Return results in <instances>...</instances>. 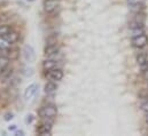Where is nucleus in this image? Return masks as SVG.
<instances>
[{
    "mask_svg": "<svg viewBox=\"0 0 148 136\" xmlns=\"http://www.w3.org/2000/svg\"><path fill=\"white\" fill-rule=\"evenodd\" d=\"M38 114L40 118H44V119H53L58 114V109L54 105H45L39 109Z\"/></svg>",
    "mask_w": 148,
    "mask_h": 136,
    "instance_id": "f257e3e1",
    "label": "nucleus"
},
{
    "mask_svg": "<svg viewBox=\"0 0 148 136\" xmlns=\"http://www.w3.org/2000/svg\"><path fill=\"white\" fill-rule=\"evenodd\" d=\"M22 54H23V58H24V61L28 62V63L34 62L35 58H36L35 49H34V47L30 46V45H25V46L23 47V52H22Z\"/></svg>",
    "mask_w": 148,
    "mask_h": 136,
    "instance_id": "f03ea898",
    "label": "nucleus"
},
{
    "mask_svg": "<svg viewBox=\"0 0 148 136\" xmlns=\"http://www.w3.org/2000/svg\"><path fill=\"white\" fill-rule=\"evenodd\" d=\"M131 42H132V46L133 47H136V48H144V47H146L148 44V37L146 34H140V35H137V37H133L132 38V40H131Z\"/></svg>",
    "mask_w": 148,
    "mask_h": 136,
    "instance_id": "7ed1b4c3",
    "label": "nucleus"
},
{
    "mask_svg": "<svg viewBox=\"0 0 148 136\" xmlns=\"http://www.w3.org/2000/svg\"><path fill=\"white\" fill-rule=\"evenodd\" d=\"M60 6L59 0H45L44 1V10L47 14H52L54 13Z\"/></svg>",
    "mask_w": 148,
    "mask_h": 136,
    "instance_id": "20e7f679",
    "label": "nucleus"
},
{
    "mask_svg": "<svg viewBox=\"0 0 148 136\" xmlns=\"http://www.w3.org/2000/svg\"><path fill=\"white\" fill-rule=\"evenodd\" d=\"M47 78L51 80V81H60L62 80L63 78V71L61 69H53V70H49L47 72Z\"/></svg>",
    "mask_w": 148,
    "mask_h": 136,
    "instance_id": "39448f33",
    "label": "nucleus"
},
{
    "mask_svg": "<svg viewBox=\"0 0 148 136\" xmlns=\"http://www.w3.org/2000/svg\"><path fill=\"white\" fill-rule=\"evenodd\" d=\"M1 40L5 41L7 45H13V44H15V42L18 40V33L12 30V31H9L8 33L2 35V37H1Z\"/></svg>",
    "mask_w": 148,
    "mask_h": 136,
    "instance_id": "423d86ee",
    "label": "nucleus"
},
{
    "mask_svg": "<svg viewBox=\"0 0 148 136\" xmlns=\"http://www.w3.org/2000/svg\"><path fill=\"white\" fill-rule=\"evenodd\" d=\"M37 90H38V85H36V84L29 85V86L25 88V90H24V99H25L27 101L31 100V99L36 95Z\"/></svg>",
    "mask_w": 148,
    "mask_h": 136,
    "instance_id": "0eeeda50",
    "label": "nucleus"
},
{
    "mask_svg": "<svg viewBox=\"0 0 148 136\" xmlns=\"http://www.w3.org/2000/svg\"><path fill=\"white\" fill-rule=\"evenodd\" d=\"M60 52V47L56 45V44H51V45H47L46 48H45V55L51 57V56H54V55H58Z\"/></svg>",
    "mask_w": 148,
    "mask_h": 136,
    "instance_id": "6e6552de",
    "label": "nucleus"
},
{
    "mask_svg": "<svg viewBox=\"0 0 148 136\" xmlns=\"http://www.w3.org/2000/svg\"><path fill=\"white\" fill-rule=\"evenodd\" d=\"M52 132V126L48 124H44L37 127V133L39 135H51Z\"/></svg>",
    "mask_w": 148,
    "mask_h": 136,
    "instance_id": "1a4fd4ad",
    "label": "nucleus"
},
{
    "mask_svg": "<svg viewBox=\"0 0 148 136\" xmlns=\"http://www.w3.org/2000/svg\"><path fill=\"white\" fill-rule=\"evenodd\" d=\"M56 64H58V62L54 61V60H46L42 63V68L45 71H49V70H53V69L56 68Z\"/></svg>",
    "mask_w": 148,
    "mask_h": 136,
    "instance_id": "9d476101",
    "label": "nucleus"
},
{
    "mask_svg": "<svg viewBox=\"0 0 148 136\" xmlns=\"http://www.w3.org/2000/svg\"><path fill=\"white\" fill-rule=\"evenodd\" d=\"M56 89H58V86H56L55 81H48L45 85V93L46 94H52V93L56 92Z\"/></svg>",
    "mask_w": 148,
    "mask_h": 136,
    "instance_id": "9b49d317",
    "label": "nucleus"
},
{
    "mask_svg": "<svg viewBox=\"0 0 148 136\" xmlns=\"http://www.w3.org/2000/svg\"><path fill=\"white\" fill-rule=\"evenodd\" d=\"M10 74H12V69L9 68L8 65H6L5 68H2L0 70V79H2V80L7 79Z\"/></svg>",
    "mask_w": 148,
    "mask_h": 136,
    "instance_id": "f8f14e48",
    "label": "nucleus"
},
{
    "mask_svg": "<svg viewBox=\"0 0 148 136\" xmlns=\"http://www.w3.org/2000/svg\"><path fill=\"white\" fill-rule=\"evenodd\" d=\"M144 27L143 25H139V27H132L131 28V35L132 38L133 37H137V35H140V34H144Z\"/></svg>",
    "mask_w": 148,
    "mask_h": 136,
    "instance_id": "ddd939ff",
    "label": "nucleus"
},
{
    "mask_svg": "<svg viewBox=\"0 0 148 136\" xmlns=\"http://www.w3.org/2000/svg\"><path fill=\"white\" fill-rule=\"evenodd\" d=\"M137 62H138L139 65H141V64H144V63L148 62L147 54H145V53H139V54L137 55Z\"/></svg>",
    "mask_w": 148,
    "mask_h": 136,
    "instance_id": "4468645a",
    "label": "nucleus"
},
{
    "mask_svg": "<svg viewBox=\"0 0 148 136\" xmlns=\"http://www.w3.org/2000/svg\"><path fill=\"white\" fill-rule=\"evenodd\" d=\"M9 31H12V28L8 25H0V38L6 33H8Z\"/></svg>",
    "mask_w": 148,
    "mask_h": 136,
    "instance_id": "2eb2a0df",
    "label": "nucleus"
},
{
    "mask_svg": "<svg viewBox=\"0 0 148 136\" xmlns=\"http://www.w3.org/2000/svg\"><path fill=\"white\" fill-rule=\"evenodd\" d=\"M141 110H143L144 112L148 113V100L146 101V102H144L143 104H141Z\"/></svg>",
    "mask_w": 148,
    "mask_h": 136,
    "instance_id": "dca6fc26",
    "label": "nucleus"
},
{
    "mask_svg": "<svg viewBox=\"0 0 148 136\" xmlns=\"http://www.w3.org/2000/svg\"><path fill=\"white\" fill-rule=\"evenodd\" d=\"M32 121H34V116H32V114L27 116V118H25V122H27V124H31Z\"/></svg>",
    "mask_w": 148,
    "mask_h": 136,
    "instance_id": "f3484780",
    "label": "nucleus"
},
{
    "mask_svg": "<svg viewBox=\"0 0 148 136\" xmlns=\"http://www.w3.org/2000/svg\"><path fill=\"white\" fill-rule=\"evenodd\" d=\"M143 0H127V2L130 5H137V3H140Z\"/></svg>",
    "mask_w": 148,
    "mask_h": 136,
    "instance_id": "a211bd4d",
    "label": "nucleus"
},
{
    "mask_svg": "<svg viewBox=\"0 0 148 136\" xmlns=\"http://www.w3.org/2000/svg\"><path fill=\"white\" fill-rule=\"evenodd\" d=\"M139 67H140V70H141V72H143V71H145V70H147V69H148V62L144 63V64H141V65H139Z\"/></svg>",
    "mask_w": 148,
    "mask_h": 136,
    "instance_id": "6ab92c4d",
    "label": "nucleus"
},
{
    "mask_svg": "<svg viewBox=\"0 0 148 136\" xmlns=\"http://www.w3.org/2000/svg\"><path fill=\"white\" fill-rule=\"evenodd\" d=\"M141 73H143V77H144V79L148 81V69H147V70H145V71H143Z\"/></svg>",
    "mask_w": 148,
    "mask_h": 136,
    "instance_id": "aec40b11",
    "label": "nucleus"
},
{
    "mask_svg": "<svg viewBox=\"0 0 148 136\" xmlns=\"http://www.w3.org/2000/svg\"><path fill=\"white\" fill-rule=\"evenodd\" d=\"M14 117H13V114L12 113H7L6 116H5V120H12Z\"/></svg>",
    "mask_w": 148,
    "mask_h": 136,
    "instance_id": "412c9836",
    "label": "nucleus"
},
{
    "mask_svg": "<svg viewBox=\"0 0 148 136\" xmlns=\"http://www.w3.org/2000/svg\"><path fill=\"white\" fill-rule=\"evenodd\" d=\"M15 128H16V125H12V126H9V127H8V129H9V131H14Z\"/></svg>",
    "mask_w": 148,
    "mask_h": 136,
    "instance_id": "4be33fe9",
    "label": "nucleus"
},
{
    "mask_svg": "<svg viewBox=\"0 0 148 136\" xmlns=\"http://www.w3.org/2000/svg\"><path fill=\"white\" fill-rule=\"evenodd\" d=\"M16 135H23V132H22V131H20V132H17V133H16Z\"/></svg>",
    "mask_w": 148,
    "mask_h": 136,
    "instance_id": "5701e85b",
    "label": "nucleus"
},
{
    "mask_svg": "<svg viewBox=\"0 0 148 136\" xmlns=\"http://www.w3.org/2000/svg\"><path fill=\"white\" fill-rule=\"evenodd\" d=\"M146 122H147V125H148V113H147V117H146Z\"/></svg>",
    "mask_w": 148,
    "mask_h": 136,
    "instance_id": "b1692460",
    "label": "nucleus"
},
{
    "mask_svg": "<svg viewBox=\"0 0 148 136\" xmlns=\"http://www.w3.org/2000/svg\"><path fill=\"white\" fill-rule=\"evenodd\" d=\"M27 1H29V2H32V1H35V0H27Z\"/></svg>",
    "mask_w": 148,
    "mask_h": 136,
    "instance_id": "393cba45",
    "label": "nucleus"
}]
</instances>
